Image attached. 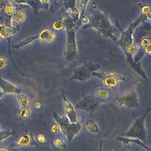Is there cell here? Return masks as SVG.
<instances>
[{
	"mask_svg": "<svg viewBox=\"0 0 151 151\" xmlns=\"http://www.w3.org/2000/svg\"><path fill=\"white\" fill-rule=\"evenodd\" d=\"M53 116L63 134L68 139V143H70L75 137L79 133L82 129L80 123H71L66 116H59L57 113L53 112Z\"/></svg>",
	"mask_w": 151,
	"mask_h": 151,
	"instance_id": "obj_1",
	"label": "cell"
},
{
	"mask_svg": "<svg viewBox=\"0 0 151 151\" xmlns=\"http://www.w3.org/2000/svg\"><path fill=\"white\" fill-rule=\"evenodd\" d=\"M150 110L151 108H147L145 114L139 118H137L133 116L135 118V122L129 129L126 132L122 134V136L127 137L138 139L145 144L147 143L145 121Z\"/></svg>",
	"mask_w": 151,
	"mask_h": 151,
	"instance_id": "obj_2",
	"label": "cell"
},
{
	"mask_svg": "<svg viewBox=\"0 0 151 151\" xmlns=\"http://www.w3.org/2000/svg\"><path fill=\"white\" fill-rule=\"evenodd\" d=\"M100 68L98 64L92 63H84L75 69L73 74L70 78V81L78 80L82 82L88 80L93 77L92 74L93 71H96Z\"/></svg>",
	"mask_w": 151,
	"mask_h": 151,
	"instance_id": "obj_3",
	"label": "cell"
},
{
	"mask_svg": "<svg viewBox=\"0 0 151 151\" xmlns=\"http://www.w3.org/2000/svg\"><path fill=\"white\" fill-rule=\"evenodd\" d=\"M93 77L99 78L108 88H115L117 87L120 81H125L124 77L114 72H98L93 71L92 74Z\"/></svg>",
	"mask_w": 151,
	"mask_h": 151,
	"instance_id": "obj_4",
	"label": "cell"
},
{
	"mask_svg": "<svg viewBox=\"0 0 151 151\" xmlns=\"http://www.w3.org/2000/svg\"><path fill=\"white\" fill-rule=\"evenodd\" d=\"M102 103H103V101L92 93L91 95L83 98L76 104V107L79 110L93 114L99 108Z\"/></svg>",
	"mask_w": 151,
	"mask_h": 151,
	"instance_id": "obj_5",
	"label": "cell"
},
{
	"mask_svg": "<svg viewBox=\"0 0 151 151\" xmlns=\"http://www.w3.org/2000/svg\"><path fill=\"white\" fill-rule=\"evenodd\" d=\"M116 101L118 106H124L129 109L137 108L139 106L137 94L133 90L126 94L117 96Z\"/></svg>",
	"mask_w": 151,
	"mask_h": 151,
	"instance_id": "obj_6",
	"label": "cell"
},
{
	"mask_svg": "<svg viewBox=\"0 0 151 151\" xmlns=\"http://www.w3.org/2000/svg\"><path fill=\"white\" fill-rule=\"evenodd\" d=\"M63 101H64V109L65 113L71 123H76L77 121V116L70 101L66 98V96L63 93Z\"/></svg>",
	"mask_w": 151,
	"mask_h": 151,
	"instance_id": "obj_7",
	"label": "cell"
},
{
	"mask_svg": "<svg viewBox=\"0 0 151 151\" xmlns=\"http://www.w3.org/2000/svg\"><path fill=\"white\" fill-rule=\"evenodd\" d=\"M116 139L120 142H122L124 146V147L129 150L132 151L131 149L129 143H133L140 146L142 147L143 148H145L147 151H151V148L150 147H148L144 143V142L141 141V140H139L137 138H129V137H118L116 138Z\"/></svg>",
	"mask_w": 151,
	"mask_h": 151,
	"instance_id": "obj_8",
	"label": "cell"
},
{
	"mask_svg": "<svg viewBox=\"0 0 151 151\" xmlns=\"http://www.w3.org/2000/svg\"><path fill=\"white\" fill-rule=\"evenodd\" d=\"M92 94L99 98L103 102L109 100L111 97L110 91L106 87L103 86L96 87L92 93Z\"/></svg>",
	"mask_w": 151,
	"mask_h": 151,
	"instance_id": "obj_9",
	"label": "cell"
},
{
	"mask_svg": "<svg viewBox=\"0 0 151 151\" xmlns=\"http://www.w3.org/2000/svg\"><path fill=\"white\" fill-rule=\"evenodd\" d=\"M0 88L3 91L4 93H16L19 94L21 90L17 88L14 86L7 82L1 78L0 76Z\"/></svg>",
	"mask_w": 151,
	"mask_h": 151,
	"instance_id": "obj_10",
	"label": "cell"
},
{
	"mask_svg": "<svg viewBox=\"0 0 151 151\" xmlns=\"http://www.w3.org/2000/svg\"><path fill=\"white\" fill-rule=\"evenodd\" d=\"M35 144L36 143L32 138L28 134H25L22 136L16 143L11 145L10 147H16L29 145H35Z\"/></svg>",
	"mask_w": 151,
	"mask_h": 151,
	"instance_id": "obj_11",
	"label": "cell"
},
{
	"mask_svg": "<svg viewBox=\"0 0 151 151\" xmlns=\"http://www.w3.org/2000/svg\"><path fill=\"white\" fill-rule=\"evenodd\" d=\"M55 36L53 33H52L49 30L45 29L42 31L39 36V38L41 42L44 43H49L54 40Z\"/></svg>",
	"mask_w": 151,
	"mask_h": 151,
	"instance_id": "obj_12",
	"label": "cell"
},
{
	"mask_svg": "<svg viewBox=\"0 0 151 151\" xmlns=\"http://www.w3.org/2000/svg\"><path fill=\"white\" fill-rule=\"evenodd\" d=\"M85 126L86 127V129L87 130L92 134H94V133H100L101 134L104 135L106 137H110L109 136H107L106 134H104V133L101 132L99 130V128H98V125L96 124L95 122L93 120H89L86 122L85 123Z\"/></svg>",
	"mask_w": 151,
	"mask_h": 151,
	"instance_id": "obj_13",
	"label": "cell"
},
{
	"mask_svg": "<svg viewBox=\"0 0 151 151\" xmlns=\"http://www.w3.org/2000/svg\"><path fill=\"white\" fill-rule=\"evenodd\" d=\"M19 104L22 108L25 107L28 104V101L27 97L23 94H18L17 97Z\"/></svg>",
	"mask_w": 151,
	"mask_h": 151,
	"instance_id": "obj_14",
	"label": "cell"
},
{
	"mask_svg": "<svg viewBox=\"0 0 151 151\" xmlns=\"http://www.w3.org/2000/svg\"><path fill=\"white\" fill-rule=\"evenodd\" d=\"M11 29L6 28L3 25L0 24V37H8L11 34Z\"/></svg>",
	"mask_w": 151,
	"mask_h": 151,
	"instance_id": "obj_15",
	"label": "cell"
},
{
	"mask_svg": "<svg viewBox=\"0 0 151 151\" xmlns=\"http://www.w3.org/2000/svg\"><path fill=\"white\" fill-rule=\"evenodd\" d=\"M54 144L55 146L58 147L63 148L65 149L67 147V145L66 143L60 138H56L54 141Z\"/></svg>",
	"mask_w": 151,
	"mask_h": 151,
	"instance_id": "obj_16",
	"label": "cell"
},
{
	"mask_svg": "<svg viewBox=\"0 0 151 151\" xmlns=\"http://www.w3.org/2000/svg\"><path fill=\"white\" fill-rule=\"evenodd\" d=\"M13 132L9 130L0 131V141H2L9 136L13 135Z\"/></svg>",
	"mask_w": 151,
	"mask_h": 151,
	"instance_id": "obj_17",
	"label": "cell"
},
{
	"mask_svg": "<svg viewBox=\"0 0 151 151\" xmlns=\"http://www.w3.org/2000/svg\"><path fill=\"white\" fill-rule=\"evenodd\" d=\"M25 14L23 12H18L16 14L15 18L18 22H22L25 19Z\"/></svg>",
	"mask_w": 151,
	"mask_h": 151,
	"instance_id": "obj_18",
	"label": "cell"
},
{
	"mask_svg": "<svg viewBox=\"0 0 151 151\" xmlns=\"http://www.w3.org/2000/svg\"><path fill=\"white\" fill-rule=\"evenodd\" d=\"M30 110L26 108H23L21 112V116L22 118H26L30 115Z\"/></svg>",
	"mask_w": 151,
	"mask_h": 151,
	"instance_id": "obj_19",
	"label": "cell"
},
{
	"mask_svg": "<svg viewBox=\"0 0 151 151\" xmlns=\"http://www.w3.org/2000/svg\"><path fill=\"white\" fill-rule=\"evenodd\" d=\"M53 26L54 29L55 30H60L62 29L63 28V25L61 23L59 22H56L54 23Z\"/></svg>",
	"mask_w": 151,
	"mask_h": 151,
	"instance_id": "obj_20",
	"label": "cell"
},
{
	"mask_svg": "<svg viewBox=\"0 0 151 151\" xmlns=\"http://www.w3.org/2000/svg\"><path fill=\"white\" fill-rule=\"evenodd\" d=\"M5 12L9 15H11L14 13V9L11 6H7L5 9Z\"/></svg>",
	"mask_w": 151,
	"mask_h": 151,
	"instance_id": "obj_21",
	"label": "cell"
},
{
	"mask_svg": "<svg viewBox=\"0 0 151 151\" xmlns=\"http://www.w3.org/2000/svg\"><path fill=\"white\" fill-rule=\"evenodd\" d=\"M60 130V128L58 124H54L51 128V131L52 132L54 133H57L59 132Z\"/></svg>",
	"mask_w": 151,
	"mask_h": 151,
	"instance_id": "obj_22",
	"label": "cell"
},
{
	"mask_svg": "<svg viewBox=\"0 0 151 151\" xmlns=\"http://www.w3.org/2000/svg\"><path fill=\"white\" fill-rule=\"evenodd\" d=\"M37 140H38L39 142H40V143H46V138L45 137L44 135H42V134H39V135L37 136Z\"/></svg>",
	"mask_w": 151,
	"mask_h": 151,
	"instance_id": "obj_23",
	"label": "cell"
},
{
	"mask_svg": "<svg viewBox=\"0 0 151 151\" xmlns=\"http://www.w3.org/2000/svg\"><path fill=\"white\" fill-rule=\"evenodd\" d=\"M7 64V63L5 59L3 58H0V68H3Z\"/></svg>",
	"mask_w": 151,
	"mask_h": 151,
	"instance_id": "obj_24",
	"label": "cell"
},
{
	"mask_svg": "<svg viewBox=\"0 0 151 151\" xmlns=\"http://www.w3.org/2000/svg\"><path fill=\"white\" fill-rule=\"evenodd\" d=\"M142 12L144 14H148L150 12V9L148 6H145L142 9Z\"/></svg>",
	"mask_w": 151,
	"mask_h": 151,
	"instance_id": "obj_25",
	"label": "cell"
},
{
	"mask_svg": "<svg viewBox=\"0 0 151 151\" xmlns=\"http://www.w3.org/2000/svg\"><path fill=\"white\" fill-rule=\"evenodd\" d=\"M34 106H35V108L38 109L40 108L41 107V104L39 103V102H36Z\"/></svg>",
	"mask_w": 151,
	"mask_h": 151,
	"instance_id": "obj_26",
	"label": "cell"
},
{
	"mask_svg": "<svg viewBox=\"0 0 151 151\" xmlns=\"http://www.w3.org/2000/svg\"><path fill=\"white\" fill-rule=\"evenodd\" d=\"M4 6V3H3L2 1H0V8L2 9Z\"/></svg>",
	"mask_w": 151,
	"mask_h": 151,
	"instance_id": "obj_27",
	"label": "cell"
},
{
	"mask_svg": "<svg viewBox=\"0 0 151 151\" xmlns=\"http://www.w3.org/2000/svg\"><path fill=\"white\" fill-rule=\"evenodd\" d=\"M8 149L6 148H3V147L0 148V151H8Z\"/></svg>",
	"mask_w": 151,
	"mask_h": 151,
	"instance_id": "obj_28",
	"label": "cell"
},
{
	"mask_svg": "<svg viewBox=\"0 0 151 151\" xmlns=\"http://www.w3.org/2000/svg\"><path fill=\"white\" fill-rule=\"evenodd\" d=\"M4 93L3 92H0V99H1L2 97H3V95H4Z\"/></svg>",
	"mask_w": 151,
	"mask_h": 151,
	"instance_id": "obj_29",
	"label": "cell"
},
{
	"mask_svg": "<svg viewBox=\"0 0 151 151\" xmlns=\"http://www.w3.org/2000/svg\"><path fill=\"white\" fill-rule=\"evenodd\" d=\"M40 1L43 2V3H45V2L46 1H47V0H40Z\"/></svg>",
	"mask_w": 151,
	"mask_h": 151,
	"instance_id": "obj_30",
	"label": "cell"
}]
</instances>
